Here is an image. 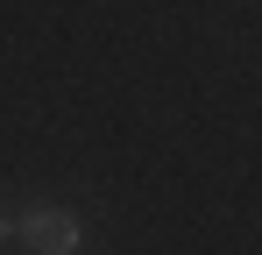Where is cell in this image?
<instances>
[{"instance_id":"obj_1","label":"cell","mask_w":262,"mask_h":255,"mask_svg":"<svg viewBox=\"0 0 262 255\" xmlns=\"http://www.w3.org/2000/svg\"><path fill=\"white\" fill-rule=\"evenodd\" d=\"M14 234H21V248H36V255H78V241H85L78 213H57V206L29 213V220H21Z\"/></svg>"},{"instance_id":"obj_2","label":"cell","mask_w":262,"mask_h":255,"mask_svg":"<svg viewBox=\"0 0 262 255\" xmlns=\"http://www.w3.org/2000/svg\"><path fill=\"white\" fill-rule=\"evenodd\" d=\"M14 227H21V220H7V213H0V241H7V234H14Z\"/></svg>"}]
</instances>
